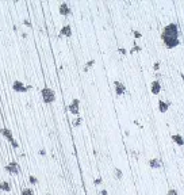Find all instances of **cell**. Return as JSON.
Returning a JSON list of instances; mask_svg holds the SVG:
<instances>
[{"label":"cell","mask_w":184,"mask_h":195,"mask_svg":"<svg viewBox=\"0 0 184 195\" xmlns=\"http://www.w3.org/2000/svg\"><path fill=\"white\" fill-rule=\"evenodd\" d=\"M163 41L165 42V46L172 49L176 47L177 45H180V39H179V26L176 23H169L168 26L164 27L163 31Z\"/></svg>","instance_id":"1"},{"label":"cell","mask_w":184,"mask_h":195,"mask_svg":"<svg viewBox=\"0 0 184 195\" xmlns=\"http://www.w3.org/2000/svg\"><path fill=\"white\" fill-rule=\"evenodd\" d=\"M41 95H42V99H43V102L45 103H53L54 100H56V93H54V91L49 87L42 88Z\"/></svg>","instance_id":"2"},{"label":"cell","mask_w":184,"mask_h":195,"mask_svg":"<svg viewBox=\"0 0 184 195\" xmlns=\"http://www.w3.org/2000/svg\"><path fill=\"white\" fill-rule=\"evenodd\" d=\"M12 88H14V91H16V92H27L30 88H33L31 85H25L22 81H19V80H15L14 81V84H12Z\"/></svg>","instance_id":"3"},{"label":"cell","mask_w":184,"mask_h":195,"mask_svg":"<svg viewBox=\"0 0 184 195\" xmlns=\"http://www.w3.org/2000/svg\"><path fill=\"white\" fill-rule=\"evenodd\" d=\"M68 110L71 111L72 114H79V110H80V100L79 99H73V102L68 106Z\"/></svg>","instance_id":"4"},{"label":"cell","mask_w":184,"mask_h":195,"mask_svg":"<svg viewBox=\"0 0 184 195\" xmlns=\"http://www.w3.org/2000/svg\"><path fill=\"white\" fill-rule=\"evenodd\" d=\"M5 171H7L8 174L18 175L19 174V167H18V164H16L15 161H12V163H10L8 165H5Z\"/></svg>","instance_id":"5"},{"label":"cell","mask_w":184,"mask_h":195,"mask_svg":"<svg viewBox=\"0 0 184 195\" xmlns=\"http://www.w3.org/2000/svg\"><path fill=\"white\" fill-rule=\"evenodd\" d=\"M114 88H115V92H117V95H119V96L126 92V87H125V84H122V83L118 81V80H115V81H114Z\"/></svg>","instance_id":"6"},{"label":"cell","mask_w":184,"mask_h":195,"mask_svg":"<svg viewBox=\"0 0 184 195\" xmlns=\"http://www.w3.org/2000/svg\"><path fill=\"white\" fill-rule=\"evenodd\" d=\"M150 91H152L153 95H159L160 93V91H161V85H160V83L157 81V80L152 81V84H150Z\"/></svg>","instance_id":"7"},{"label":"cell","mask_w":184,"mask_h":195,"mask_svg":"<svg viewBox=\"0 0 184 195\" xmlns=\"http://www.w3.org/2000/svg\"><path fill=\"white\" fill-rule=\"evenodd\" d=\"M58 11H60L61 15H68V14H71V8H69L68 3H61L60 7H58Z\"/></svg>","instance_id":"8"},{"label":"cell","mask_w":184,"mask_h":195,"mask_svg":"<svg viewBox=\"0 0 184 195\" xmlns=\"http://www.w3.org/2000/svg\"><path fill=\"white\" fill-rule=\"evenodd\" d=\"M0 133L3 134V136H4V137H5L7 140H8L10 142H12V141H14V137H12V133H11V130H10V129H7V128H1V129H0Z\"/></svg>","instance_id":"9"},{"label":"cell","mask_w":184,"mask_h":195,"mask_svg":"<svg viewBox=\"0 0 184 195\" xmlns=\"http://www.w3.org/2000/svg\"><path fill=\"white\" fill-rule=\"evenodd\" d=\"M149 167L150 168H161L163 167V161L160 159H152V160H149Z\"/></svg>","instance_id":"10"},{"label":"cell","mask_w":184,"mask_h":195,"mask_svg":"<svg viewBox=\"0 0 184 195\" xmlns=\"http://www.w3.org/2000/svg\"><path fill=\"white\" fill-rule=\"evenodd\" d=\"M60 34H61V35H64V37H71L72 35V27L69 25H65L61 29Z\"/></svg>","instance_id":"11"},{"label":"cell","mask_w":184,"mask_h":195,"mask_svg":"<svg viewBox=\"0 0 184 195\" xmlns=\"http://www.w3.org/2000/svg\"><path fill=\"white\" fill-rule=\"evenodd\" d=\"M169 108V103L164 102V100H159V110L161 113H167Z\"/></svg>","instance_id":"12"},{"label":"cell","mask_w":184,"mask_h":195,"mask_svg":"<svg viewBox=\"0 0 184 195\" xmlns=\"http://www.w3.org/2000/svg\"><path fill=\"white\" fill-rule=\"evenodd\" d=\"M172 140H173V141L179 145V146H183V144H184L183 136H180V134H173V136H172Z\"/></svg>","instance_id":"13"},{"label":"cell","mask_w":184,"mask_h":195,"mask_svg":"<svg viewBox=\"0 0 184 195\" xmlns=\"http://www.w3.org/2000/svg\"><path fill=\"white\" fill-rule=\"evenodd\" d=\"M0 190L1 191H11V186L8 182H0Z\"/></svg>","instance_id":"14"},{"label":"cell","mask_w":184,"mask_h":195,"mask_svg":"<svg viewBox=\"0 0 184 195\" xmlns=\"http://www.w3.org/2000/svg\"><path fill=\"white\" fill-rule=\"evenodd\" d=\"M114 175H115V178H117L118 180H121L123 178V172L119 168H114Z\"/></svg>","instance_id":"15"},{"label":"cell","mask_w":184,"mask_h":195,"mask_svg":"<svg viewBox=\"0 0 184 195\" xmlns=\"http://www.w3.org/2000/svg\"><path fill=\"white\" fill-rule=\"evenodd\" d=\"M22 195H34V191L31 188H29V187H26V188L22 190Z\"/></svg>","instance_id":"16"},{"label":"cell","mask_w":184,"mask_h":195,"mask_svg":"<svg viewBox=\"0 0 184 195\" xmlns=\"http://www.w3.org/2000/svg\"><path fill=\"white\" fill-rule=\"evenodd\" d=\"M81 122H83V119H81V118L75 119V122H73V126H76V128H79V126L81 125Z\"/></svg>","instance_id":"17"},{"label":"cell","mask_w":184,"mask_h":195,"mask_svg":"<svg viewBox=\"0 0 184 195\" xmlns=\"http://www.w3.org/2000/svg\"><path fill=\"white\" fill-rule=\"evenodd\" d=\"M167 195H179V192H177L176 190H173V188H172V190H169L168 192H167Z\"/></svg>","instance_id":"18"},{"label":"cell","mask_w":184,"mask_h":195,"mask_svg":"<svg viewBox=\"0 0 184 195\" xmlns=\"http://www.w3.org/2000/svg\"><path fill=\"white\" fill-rule=\"evenodd\" d=\"M93 64H95V61H93V60H91V61H88V62H87V65H85V71H87L88 68H91L92 65H93Z\"/></svg>","instance_id":"19"},{"label":"cell","mask_w":184,"mask_h":195,"mask_svg":"<svg viewBox=\"0 0 184 195\" xmlns=\"http://www.w3.org/2000/svg\"><path fill=\"white\" fill-rule=\"evenodd\" d=\"M30 183L31 184H35V183H38V179L34 178V176H30Z\"/></svg>","instance_id":"20"},{"label":"cell","mask_w":184,"mask_h":195,"mask_svg":"<svg viewBox=\"0 0 184 195\" xmlns=\"http://www.w3.org/2000/svg\"><path fill=\"white\" fill-rule=\"evenodd\" d=\"M139 50H141V47H139V46H134L133 49L130 50V53H135V51H139Z\"/></svg>","instance_id":"21"},{"label":"cell","mask_w":184,"mask_h":195,"mask_svg":"<svg viewBox=\"0 0 184 195\" xmlns=\"http://www.w3.org/2000/svg\"><path fill=\"white\" fill-rule=\"evenodd\" d=\"M119 53H121V54H126V53H127V50H126V49H123V47H121V49H119Z\"/></svg>","instance_id":"22"},{"label":"cell","mask_w":184,"mask_h":195,"mask_svg":"<svg viewBox=\"0 0 184 195\" xmlns=\"http://www.w3.org/2000/svg\"><path fill=\"white\" fill-rule=\"evenodd\" d=\"M134 37L135 38H141V33L139 31H134Z\"/></svg>","instance_id":"23"},{"label":"cell","mask_w":184,"mask_h":195,"mask_svg":"<svg viewBox=\"0 0 184 195\" xmlns=\"http://www.w3.org/2000/svg\"><path fill=\"white\" fill-rule=\"evenodd\" d=\"M153 68H154V69H156V71H159V68H160V62H154Z\"/></svg>","instance_id":"24"},{"label":"cell","mask_w":184,"mask_h":195,"mask_svg":"<svg viewBox=\"0 0 184 195\" xmlns=\"http://www.w3.org/2000/svg\"><path fill=\"white\" fill-rule=\"evenodd\" d=\"M11 144H12V146H14V148H18V146H19V144H18V142H16L15 140H14V141H12V142H11Z\"/></svg>","instance_id":"25"},{"label":"cell","mask_w":184,"mask_h":195,"mask_svg":"<svg viewBox=\"0 0 184 195\" xmlns=\"http://www.w3.org/2000/svg\"><path fill=\"white\" fill-rule=\"evenodd\" d=\"M95 184H96V186L102 184V179H100V178H99V179H96V180H95Z\"/></svg>","instance_id":"26"},{"label":"cell","mask_w":184,"mask_h":195,"mask_svg":"<svg viewBox=\"0 0 184 195\" xmlns=\"http://www.w3.org/2000/svg\"><path fill=\"white\" fill-rule=\"evenodd\" d=\"M39 154H41V156H45V154H46V150H45V149H41V150H39Z\"/></svg>","instance_id":"27"},{"label":"cell","mask_w":184,"mask_h":195,"mask_svg":"<svg viewBox=\"0 0 184 195\" xmlns=\"http://www.w3.org/2000/svg\"><path fill=\"white\" fill-rule=\"evenodd\" d=\"M23 23H25L26 26H29V27H31V23H30V22H29V21H25V22H23Z\"/></svg>","instance_id":"28"},{"label":"cell","mask_w":184,"mask_h":195,"mask_svg":"<svg viewBox=\"0 0 184 195\" xmlns=\"http://www.w3.org/2000/svg\"><path fill=\"white\" fill-rule=\"evenodd\" d=\"M100 194H102V195H107V191H106V190H103L102 192H100Z\"/></svg>","instance_id":"29"},{"label":"cell","mask_w":184,"mask_h":195,"mask_svg":"<svg viewBox=\"0 0 184 195\" xmlns=\"http://www.w3.org/2000/svg\"><path fill=\"white\" fill-rule=\"evenodd\" d=\"M46 195H51V194H46Z\"/></svg>","instance_id":"30"}]
</instances>
